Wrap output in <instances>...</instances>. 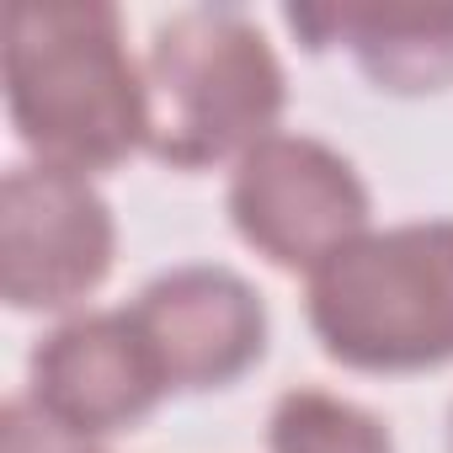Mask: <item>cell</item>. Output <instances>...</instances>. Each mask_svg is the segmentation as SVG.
Returning a JSON list of instances; mask_svg holds the SVG:
<instances>
[{
	"label": "cell",
	"mask_w": 453,
	"mask_h": 453,
	"mask_svg": "<svg viewBox=\"0 0 453 453\" xmlns=\"http://www.w3.org/2000/svg\"><path fill=\"white\" fill-rule=\"evenodd\" d=\"M6 102L43 165L107 171L144 144V70L107 0H17L6 12Z\"/></svg>",
	"instance_id": "obj_1"
},
{
	"label": "cell",
	"mask_w": 453,
	"mask_h": 453,
	"mask_svg": "<svg viewBox=\"0 0 453 453\" xmlns=\"http://www.w3.org/2000/svg\"><path fill=\"white\" fill-rule=\"evenodd\" d=\"M288 102L283 65L262 27L230 6L176 12L144 59V150L176 171L241 160L278 134Z\"/></svg>",
	"instance_id": "obj_2"
},
{
	"label": "cell",
	"mask_w": 453,
	"mask_h": 453,
	"mask_svg": "<svg viewBox=\"0 0 453 453\" xmlns=\"http://www.w3.org/2000/svg\"><path fill=\"white\" fill-rule=\"evenodd\" d=\"M310 326L331 357L373 373L453 357V219L368 230L310 273Z\"/></svg>",
	"instance_id": "obj_3"
},
{
	"label": "cell",
	"mask_w": 453,
	"mask_h": 453,
	"mask_svg": "<svg viewBox=\"0 0 453 453\" xmlns=\"http://www.w3.org/2000/svg\"><path fill=\"white\" fill-rule=\"evenodd\" d=\"M230 219L273 267L315 273L368 235V187L331 144L310 134H267L235 160Z\"/></svg>",
	"instance_id": "obj_4"
},
{
	"label": "cell",
	"mask_w": 453,
	"mask_h": 453,
	"mask_svg": "<svg viewBox=\"0 0 453 453\" xmlns=\"http://www.w3.org/2000/svg\"><path fill=\"white\" fill-rule=\"evenodd\" d=\"M118 251L112 208L91 176L65 165H12L0 181V288L17 310L86 299Z\"/></svg>",
	"instance_id": "obj_5"
},
{
	"label": "cell",
	"mask_w": 453,
	"mask_h": 453,
	"mask_svg": "<svg viewBox=\"0 0 453 453\" xmlns=\"http://www.w3.org/2000/svg\"><path fill=\"white\" fill-rule=\"evenodd\" d=\"M165 389H213L241 379L267 347V310L230 267H176L128 310Z\"/></svg>",
	"instance_id": "obj_6"
},
{
	"label": "cell",
	"mask_w": 453,
	"mask_h": 453,
	"mask_svg": "<svg viewBox=\"0 0 453 453\" xmlns=\"http://www.w3.org/2000/svg\"><path fill=\"white\" fill-rule=\"evenodd\" d=\"M165 379L139 342L128 310L75 315L33 352V405L75 437H107L150 416Z\"/></svg>",
	"instance_id": "obj_7"
},
{
	"label": "cell",
	"mask_w": 453,
	"mask_h": 453,
	"mask_svg": "<svg viewBox=\"0 0 453 453\" xmlns=\"http://www.w3.org/2000/svg\"><path fill=\"white\" fill-rule=\"evenodd\" d=\"M310 49L347 43L357 65L384 91H442L453 86V6L400 12V6H310L288 12Z\"/></svg>",
	"instance_id": "obj_8"
},
{
	"label": "cell",
	"mask_w": 453,
	"mask_h": 453,
	"mask_svg": "<svg viewBox=\"0 0 453 453\" xmlns=\"http://www.w3.org/2000/svg\"><path fill=\"white\" fill-rule=\"evenodd\" d=\"M273 453H395L384 421L331 389H288L267 426Z\"/></svg>",
	"instance_id": "obj_9"
},
{
	"label": "cell",
	"mask_w": 453,
	"mask_h": 453,
	"mask_svg": "<svg viewBox=\"0 0 453 453\" xmlns=\"http://www.w3.org/2000/svg\"><path fill=\"white\" fill-rule=\"evenodd\" d=\"M0 432H6V453H91L86 437H75V432H65L59 421H49L27 395L6 400Z\"/></svg>",
	"instance_id": "obj_10"
},
{
	"label": "cell",
	"mask_w": 453,
	"mask_h": 453,
	"mask_svg": "<svg viewBox=\"0 0 453 453\" xmlns=\"http://www.w3.org/2000/svg\"><path fill=\"white\" fill-rule=\"evenodd\" d=\"M448 448H453V411H448Z\"/></svg>",
	"instance_id": "obj_11"
}]
</instances>
